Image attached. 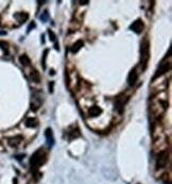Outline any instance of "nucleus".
Here are the masks:
<instances>
[{"mask_svg": "<svg viewBox=\"0 0 172 184\" xmlns=\"http://www.w3.org/2000/svg\"><path fill=\"white\" fill-rule=\"evenodd\" d=\"M46 160H47L46 152L42 149H38L37 151H35L34 153H33V155H32L31 159H30V165H31L32 169L35 170V169H37L40 166H42V164L46 162Z\"/></svg>", "mask_w": 172, "mask_h": 184, "instance_id": "1", "label": "nucleus"}, {"mask_svg": "<svg viewBox=\"0 0 172 184\" xmlns=\"http://www.w3.org/2000/svg\"><path fill=\"white\" fill-rule=\"evenodd\" d=\"M149 59H150V45L148 40H145L140 45V66L142 70H146Z\"/></svg>", "mask_w": 172, "mask_h": 184, "instance_id": "2", "label": "nucleus"}, {"mask_svg": "<svg viewBox=\"0 0 172 184\" xmlns=\"http://www.w3.org/2000/svg\"><path fill=\"white\" fill-rule=\"evenodd\" d=\"M168 162V152L166 150H163L157 154V160H156V167L157 169H162L165 166L167 165Z\"/></svg>", "mask_w": 172, "mask_h": 184, "instance_id": "3", "label": "nucleus"}, {"mask_svg": "<svg viewBox=\"0 0 172 184\" xmlns=\"http://www.w3.org/2000/svg\"><path fill=\"white\" fill-rule=\"evenodd\" d=\"M127 101V98L125 96V94H120L119 96L116 97V100H115V108H116V110L120 114L123 112L125 104Z\"/></svg>", "mask_w": 172, "mask_h": 184, "instance_id": "4", "label": "nucleus"}, {"mask_svg": "<svg viewBox=\"0 0 172 184\" xmlns=\"http://www.w3.org/2000/svg\"><path fill=\"white\" fill-rule=\"evenodd\" d=\"M170 66H171V64H170V62H166V61H163L160 64H159L158 66V69L156 70V74L154 75L153 77V80L155 79V78L157 77H160L162 75H164L165 72H167L168 70L170 69Z\"/></svg>", "mask_w": 172, "mask_h": 184, "instance_id": "5", "label": "nucleus"}, {"mask_svg": "<svg viewBox=\"0 0 172 184\" xmlns=\"http://www.w3.org/2000/svg\"><path fill=\"white\" fill-rule=\"evenodd\" d=\"M143 28H145V25H143L141 19H136L135 22H133V24L130 26V30H132L136 34H140L142 32Z\"/></svg>", "mask_w": 172, "mask_h": 184, "instance_id": "6", "label": "nucleus"}, {"mask_svg": "<svg viewBox=\"0 0 172 184\" xmlns=\"http://www.w3.org/2000/svg\"><path fill=\"white\" fill-rule=\"evenodd\" d=\"M45 136H46V143H47L48 147H52L54 145V136H53V132L51 128H47L45 131Z\"/></svg>", "mask_w": 172, "mask_h": 184, "instance_id": "7", "label": "nucleus"}, {"mask_svg": "<svg viewBox=\"0 0 172 184\" xmlns=\"http://www.w3.org/2000/svg\"><path fill=\"white\" fill-rule=\"evenodd\" d=\"M137 72H136V68H133L130 71L129 76H127V84L130 86H134L135 85L136 81H137Z\"/></svg>", "mask_w": 172, "mask_h": 184, "instance_id": "8", "label": "nucleus"}, {"mask_svg": "<svg viewBox=\"0 0 172 184\" xmlns=\"http://www.w3.org/2000/svg\"><path fill=\"white\" fill-rule=\"evenodd\" d=\"M22 139H22V136L21 135H16V136H14V137L9 139L8 143H9V145H10L11 147H17L21 143Z\"/></svg>", "mask_w": 172, "mask_h": 184, "instance_id": "9", "label": "nucleus"}, {"mask_svg": "<svg viewBox=\"0 0 172 184\" xmlns=\"http://www.w3.org/2000/svg\"><path fill=\"white\" fill-rule=\"evenodd\" d=\"M101 113H102V109H101L100 107H97V105H94V107H91L88 110V114H89V116H91V117H97Z\"/></svg>", "mask_w": 172, "mask_h": 184, "instance_id": "10", "label": "nucleus"}, {"mask_svg": "<svg viewBox=\"0 0 172 184\" xmlns=\"http://www.w3.org/2000/svg\"><path fill=\"white\" fill-rule=\"evenodd\" d=\"M30 78H31V80L35 83H38L40 82V72L37 71L35 68H32L31 71H30Z\"/></svg>", "mask_w": 172, "mask_h": 184, "instance_id": "11", "label": "nucleus"}, {"mask_svg": "<svg viewBox=\"0 0 172 184\" xmlns=\"http://www.w3.org/2000/svg\"><path fill=\"white\" fill-rule=\"evenodd\" d=\"M83 45H84L83 40H77V42H76V43H74L73 45L71 46V48H70V51H71L72 53H77L78 51H79L80 49H81L83 47Z\"/></svg>", "mask_w": 172, "mask_h": 184, "instance_id": "12", "label": "nucleus"}, {"mask_svg": "<svg viewBox=\"0 0 172 184\" xmlns=\"http://www.w3.org/2000/svg\"><path fill=\"white\" fill-rule=\"evenodd\" d=\"M26 126L28 128H36L37 126H38V120L34 117L28 118L26 120Z\"/></svg>", "mask_w": 172, "mask_h": 184, "instance_id": "13", "label": "nucleus"}, {"mask_svg": "<svg viewBox=\"0 0 172 184\" xmlns=\"http://www.w3.org/2000/svg\"><path fill=\"white\" fill-rule=\"evenodd\" d=\"M19 63L22 66H28L31 63V60H30V58L27 54H22V56H19Z\"/></svg>", "mask_w": 172, "mask_h": 184, "instance_id": "14", "label": "nucleus"}, {"mask_svg": "<svg viewBox=\"0 0 172 184\" xmlns=\"http://www.w3.org/2000/svg\"><path fill=\"white\" fill-rule=\"evenodd\" d=\"M14 17H15L19 22H24L27 19L29 18V15L27 13H16L15 15H14Z\"/></svg>", "mask_w": 172, "mask_h": 184, "instance_id": "15", "label": "nucleus"}, {"mask_svg": "<svg viewBox=\"0 0 172 184\" xmlns=\"http://www.w3.org/2000/svg\"><path fill=\"white\" fill-rule=\"evenodd\" d=\"M0 47H1V49H2L3 51H4L5 54H8V52H9V44L6 43V42H4V40H0Z\"/></svg>", "mask_w": 172, "mask_h": 184, "instance_id": "16", "label": "nucleus"}, {"mask_svg": "<svg viewBox=\"0 0 172 184\" xmlns=\"http://www.w3.org/2000/svg\"><path fill=\"white\" fill-rule=\"evenodd\" d=\"M40 18L42 19L44 22H47L48 18H49V14H48V11H44V12H42V14L40 16Z\"/></svg>", "mask_w": 172, "mask_h": 184, "instance_id": "17", "label": "nucleus"}, {"mask_svg": "<svg viewBox=\"0 0 172 184\" xmlns=\"http://www.w3.org/2000/svg\"><path fill=\"white\" fill-rule=\"evenodd\" d=\"M47 53H48V50L46 49V50L44 51V53H42V68H44V69H46V56H47Z\"/></svg>", "mask_w": 172, "mask_h": 184, "instance_id": "18", "label": "nucleus"}, {"mask_svg": "<svg viewBox=\"0 0 172 184\" xmlns=\"http://www.w3.org/2000/svg\"><path fill=\"white\" fill-rule=\"evenodd\" d=\"M48 34H49V36H50V40H52V42H55L56 40V35L54 34V33L51 31V30H48Z\"/></svg>", "mask_w": 172, "mask_h": 184, "instance_id": "19", "label": "nucleus"}, {"mask_svg": "<svg viewBox=\"0 0 172 184\" xmlns=\"http://www.w3.org/2000/svg\"><path fill=\"white\" fill-rule=\"evenodd\" d=\"M34 27H35V24H34V22H32V26H31V25H30L29 28H28V31H30V30H31L32 28H34Z\"/></svg>", "mask_w": 172, "mask_h": 184, "instance_id": "20", "label": "nucleus"}, {"mask_svg": "<svg viewBox=\"0 0 172 184\" xmlns=\"http://www.w3.org/2000/svg\"><path fill=\"white\" fill-rule=\"evenodd\" d=\"M53 84H54V82H51L50 83V93H52V92H53Z\"/></svg>", "mask_w": 172, "mask_h": 184, "instance_id": "21", "label": "nucleus"}, {"mask_svg": "<svg viewBox=\"0 0 172 184\" xmlns=\"http://www.w3.org/2000/svg\"><path fill=\"white\" fill-rule=\"evenodd\" d=\"M50 75H54V70H53V69L50 70Z\"/></svg>", "mask_w": 172, "mask_h": 184, "instance_id": "22", "label": "nucleus"}]
</instances>
